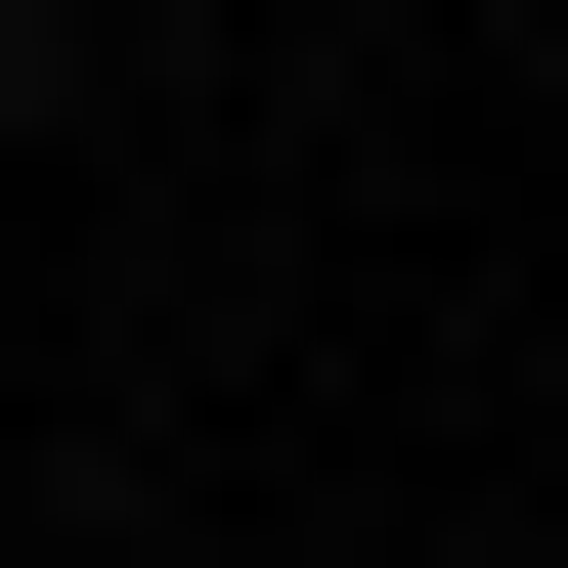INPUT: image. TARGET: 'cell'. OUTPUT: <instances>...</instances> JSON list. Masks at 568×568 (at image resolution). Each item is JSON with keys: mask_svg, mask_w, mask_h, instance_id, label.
I'll return each mask as SVG.
<instances>
[{"mask_svg": "<svg viewBox=\"0 0 568 568\" xmlns=\"http://www.w3.org/2000/svg\"><path fill=\"white\" fill-rule=\"evenodd\" d=\"M0 132H44V0H0Z\"/></svg>", "mask_w": 568, "mask_h": 568, "instance_id": "cell-1", "label": "cell"}]
</instances>
